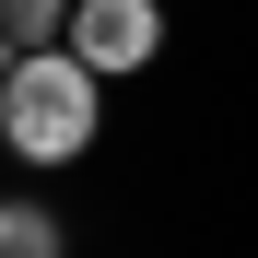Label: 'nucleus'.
Listing matches in <instances>:
<instances>
[{
	"label": "nucleus",
	"instance_id": "obj_1",
	"mask_svg": "<svg viewBox=\"0 0 258 258\" xmlns=\"http://www.w3.org/2000/svg\"><path fill=\"white\" fill-rule=\"evenodd\" d=\"M94 59L82 47H35V59H12L0 71V141H12L24 164H71L82 141H94Z\"/></svg>",
	"mask_w": 258,
	"mask_h": 258
},
{
	"label": "nucleus",
	"instance_id": "obj_2",
	"mask_svg": "<svg viewBox=\"0 0 258 258\" xmlns=\"http://www.w3.org/2000/svg\"><path fill=\"white\" fill-rule=\"evenodd\" d=\"M71 47L94 59L106 82H129V71H153V47H164V12H153V0H71Z\"/></svg>",
	"mask_w": 258,
	"mask_h": 258
},
{
	"label": "nucleus",
	"instance_id": "obj_3",
	"mask_svg": "<svg viewBox=\"0 0 258 258\" xmlns=\"http://www.w3.org/2000/svg\"><path fill=\"white\" fill-rule=\"evenodd\" d=\"M35 47H71V0H0V71Z\"/></svg>",
	"mask_w": 258,
	"mask_h": 258
},
{
	"label": "nucleus",
	"instance_id": "obj_4",
	"mask_svg": "<svg viewBox=\"0 0 258 258\" xmlns=\"http://www.w3.org/2000/svg\"><path fill=\"white\" fill-rule=\"evenodd\" d=\"M0 258H59V211H35V200H0Z\"/></svg>",
	"mask_w": 258,
	"mask_h": 258
}]
</instances>
